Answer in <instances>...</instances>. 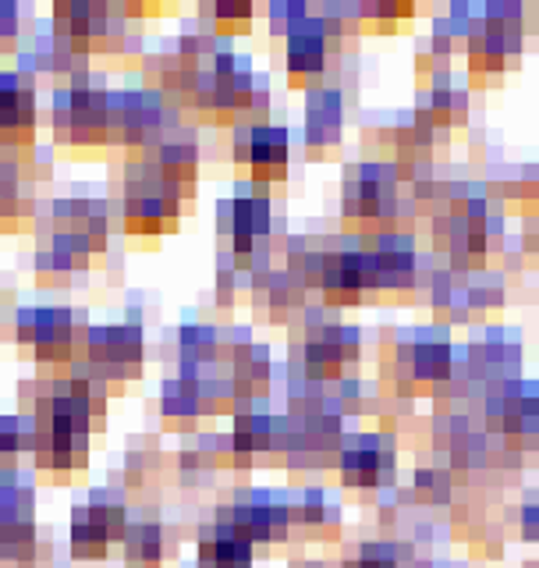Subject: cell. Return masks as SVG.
Returning a JSON list of instances; mask_svg holds the SVG:
<instances>
[{
	"label": "cell",
	"mask_w": 539,
	"mask_h": 568,
	"mask_svg": "<svg viewBox=\"0 0 539 568\" xmlns=\"http://www.w3.org/2000/svg\"><path fill=\"white\" fill-rule=\"evenodd\" d=\"M53 135L61 146H103L111 142V93L68 85L53 97Z\"/></svg>",
	"instance_id": "obj_1"
},
{
	"label": "cell",
	"mask_w": 539,
	"mask_h": 568,
	"mask_svg": "<svg viewBox=\"0 0 539 568\" xmlns=\"http://www.w3.org/2000/svg\"><path fill=\"white\" fill-rule=\"evenodd\" d=\"M89 366L100 381H135L142 369V334L139 327H93L85 334Z\"/></svg>",
	"instance_id": "obj_2"
},
{
	"label": "cell",
	"mask_w": 539,
	"mask_h": 568,
	"mask_svg": "<svg viewBox=\"0 0 539 568\" xmlns=\"http://www.w3.org/2000/svg\"><path fill=\"white\" fill-rule=\"evenodd\" d=\"M284 61H287V82L295 89H309L313 79H323L330 61V40L323 36V22L316 11L295 29H287Z\"/></svg>",
	"instance_id": "obj_3"
},
{
	"label": "cell",
	"mask_w": 539,
	"mask_h": 568,
	"mask_svg": "<svg viewBox=\"0 0 539 568\" xmlns=\"http://www.w3.org/2000/svg\"><path fill=\"white\" fill-rule=\"evenodd\" d=\"M340 129H345V97L334 85H309L305 89V146L313 156L340 146Z\"/></svg>",
	"instance_id": "obj_4"
},
{
	"label": "cell",
	"mask_w": 539,
	"mask_h": 568,
	"mask_svg": "<svg viewBox=\"0 0 539 568\" xmlns=\"http://www.w3.org/2000/svg\"><path fill=\"white\" fill-rule=\"evenodd\" d=\"M287 160H292V132L287 124H253L248 132V182L270 189L287 178Z\"/></svg>",
	"instance_id": "obj_5"
},
{
	"label": "cell",
	"mask_w": 539,
	"mask_h": 568,
	"mask_svg": "<svg viewBox=\"0 0 539 568\" xmlns=\"http://www.w3.org/2000/svg\"><path fill=\"white\" fill-rule=\"evenodd\" d=\"M490 458H494V448H490V437L482 430L455 434L451 444H447V469L451 473H479L490 466Z\"/></svg>",
	"instance_id": "obj_6"
},
{
	"label": "cell",
	"mask_w": 539,
	"mask_h": 568,
	"mask_svg": "<svg viewBox=\"0 0 539 568\" xmlns=\"http://www.w3.org/2000/svg\"><path fill=\"white\" fill-rule=\"evenodd\" d=\"M411 494L419 505L447 508L455 501V473L447 466H416L411 469Z\"/></svg>",
	"instance_id": "obj_7"
},
{
	"label": "cell",
	"mask_w": 539,
	"mask_h": 568,
	"mask_svg": "<svg viewBox=\"0 0 539 568\" xmlns=\"http://www.w3.org/2000/svg\"><path fill=\"white\" fill-rule=\"evenodd\" d=\"M124 544H129V558L135 565H160V547H164V532H160V526L146 523V526H135L124 532Z\"/></svg>",
	"instance_id": "obj_8"
},
{
	"label": "cell",
	"mask_w": 539,
	"mask_h": 568,
	"mask_svg": "<svg viewBox=\"0 0 539 568\" xmlns=\"http://www.w3.org/2000/svg\"><path fill=\"white\" fill-rule=\"evenodd\" d=\"M455 292H458V277L447 271V266H437L434 274H429V281L423 284V295H426V306L434 310L437 320L447 316V310H451L455 302Z\"/></svg>",
	"instance_id": "obj_9"
},
{
	"label": "cell",
	"mask_w": 539,
	"mask_h": 568,
	"mask_svg": "<svg viewBox=\"0 0 539 568\" xmlns=\"http://www.w3.org/2000/svg\"><path fill=\"white\" fill-rule=\"evenodd\" d=\"M253 4L248 0H224V4H213L210 14H213V29H242L248 18H253Z\"/></svg>",
	"instance_id": "obj_10"
},
{
	"label": "cell",
	"mask_w": 539,
	"mask_h": 568,
	"mask_svg": "<svg viewBox=\"0 0 539 568\" xmlns=\"http://www.w3.org/2000/svg\"><path fill=\"white\" fill-rule=\"evenodd\" d=\"M18 419H11V416H4L0 419V469H8V462L18 455V444H22V434L26 430H18Z\"/></svg>",
	"instance_id": "obj_11"
},
{
	"label": "cell",
	"mask_w": 539,
	"mask_h": 568,
	"mask_svg": "<svg viewBox=\"0 0 539 568\" xmlns=\"http://www.w3.org/2000/svg\"><path fill=\"white\" fill-rule=\"evenodd\" d=\"M18 206V171L8 160H0V213H11Z\"/></svg>",
	"instance_id": "obj_12"
},
{
	"label": "cell",
	"mask_w": 539,
	"mask_h": 568,
	"mask_svg": "<svg viewBox=\"0 0 539 568\" xmlns=\"http://www.w3.org/2000/svg\"><path fill=\"white\" fill-rule=\"evenodd\" d=\"M14 36H18V11L11 4H4L0 0V50L11 47L14 43Z\"/></svg>",
	"instance_id": "obj_13"
},
{
	"label": "cell",
	"mask_w": 539,
	"mask_h": 568,
	"mask_svg": "<svg viewBox=\"0 0 539 568\" xmlns=\"http://www.w3.org/2000/svg\"><path fill=\"white\" fill-rule=\"evenodd\" d=\"M295 568H298V565H295ZM302 568H319V565H302Z\"/></svg>",
	"instance_id": "obj_14"
}]
</instances>
